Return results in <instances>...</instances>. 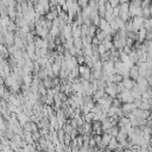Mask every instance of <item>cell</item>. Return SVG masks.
Masks as SVG:
<instances>
[{"mask_svg": "<svg viewBox=\"0 0 152 152\" xmlns=\"http://www.w3.org/2000/svg\"><path fill=\"white\" fill-rule=\"evenodd\" d=\"M95 146H96V141H95L94 137L91 135V138H90V140H89V147H95Z\"/></svg>", "mask_w": 152, "mask_h": 152, "instance_id": "10", "label": "cell"}, {"mask_svg": "<svg viewBox=\"0 0 152 152\" xmlns=\"http://www.w3.org/2000/svg\"><path fill=\"white\" fill-rule=\"evenodd\" d=\"M139 76H140V74H139V70H138V65L135 64L134 66H132V68L129 69V78L137 81V78H138Z\"/></svg>", "mask_w": 152, "mask_h": 152, "instance_id": "2", "label": "cell"}, {"mask_svg": "<svg viewBox=\"0 0 152 152\" xmlns=\"http://www.w3.org/2000/svg\"><path fill=\"white\" fill-rule=\"evenodd\" d=\"M74 46H75L76 49H83V40H82V37L74 39Z\"/></svg>", "mask_w": 152, "mask_h": 152, "instance_id": "7", "label": "cell"}, {"mask_svg": "<svg viewBox=\"0 0 152 152\" xmlns=\"http://www.w3.org/2000/svg\"><path fill=\"white\" fill-rule=\"evenodd\" d=\"M80 133H78V131H77V128H74L71 132H70V137H71V139H75V138H77V135H78Z\"/></svg>", "mask_w": 152, "mask_h": 152, "instance_id": "8", "label": "cell"}, {"mask_svg": "<svg viewBox=\"0 0 152 152\" xmlns=\"http://www.w3.org/2000/svg\"><path fill=\"white\" fill-rule=\"evenodd\" d=\"M40 152H49V151H48V150H42Z\"/></svg>", "mask_w": 152, "mask_h": 152, "instance_id": "13", "label": "cell"}, {"mask_svg": "<svg viewBox=\"0 0 152 152\" xmlns=\"http://www.w3.org/2000/svg\"><path fill=\"white\" fill-rule=\"evenodd\" d=\"M150 103H151V112H152V99H151V101H150Z\"/></svg>", "mask_w": 152, "mask_h": 152, "instance_id": "12", "label": "cell"}, {"mask_svg": "<svg viewBox=\"0 0 152 152\" xmlns=\"http://www.w3.org/2000/svg\"><path fill=\"white\" fill-rule=\"evenodd\" d=\"M119 131H120V127L118 126V125H115V126H112L107 132H104V133H109L112 137H116L118 135V133H119Z\"/></svg>", "mask_w": 152, "mask_h": 152, "instance_id": "6", "label": "cell"}, {"mask_svg": "<svg viewBox=\"0 0 152 152\" xmlns=\"http://www.w3.org/2000/svg\"><path fill=\"white\" fill-rule=\"evenodd\" d=\"M110 139H112V135L109 133H103L102 134V146H103V148L107 147V145L109 144Z\"/></svg>", "mask_w": 152, "mask_h": 152, "instance_id": "5", "label": "cell"}, {"mask_svg": "<svg viewBox=\"0 0 152 152\" xmlns=\"http://www.w3.org/2000/svg\"><path fill=\"white\" fill-rule=\"evenodd\" d=\"M137 82L134 81V80H132V78H129V77H127V78H124L122 80V84L125 86V88L126 89H132L133 87H134V84H135Z\"/></svg>", "mask_w": 152, "mask_h": 152, "instance_id": "3", "label": "cell"}, {"mask_svg": "<svg viewBox=\"0 0 152 152\" xmlns=\"http://www.w3.org/2000/svg\"><path fill=\"white\" fill-rule=\"evenodd\" d=\"M78 74L84 80H89L90 75H91V68L87 66L86 64H82V65H78Z\"/></svg>", "mask_w": 152, "mask_h": 152, "instance_id": "1", "label": "cell"}, {"mask_svg": "<svg viewBox=\"0 0 152 152\" xmlns=\"http://www.w3.org/2000/svg\"><path fill=\"white\" fill-rule=\"evenodd\" d=\"M147 152H152V146H148L147 147Z\"/></svg>", "mask_w": 152, "mask_h": 152, "instance_id": "11", "label": "cell"}, {"mask_svg": "<svg viewBox=\"0 0 152 152\" xmlns=\"http://www.w3.org/2000/svg\"><path fill=\"white\" fill-rule=\"evenodd\" d=\"M118 145H119V141L116 140V138L115 137H112V139H110V141H109V144L107 145L106 148L109 150V151H114V150H116Z\"/></svg>", "mask_w": 152, "mask_h": 152, "instance_id": "4", "label": "cell"}, {"mask_svg": "<svg viewBox=\"0 0 152 152\" xmlns=\"http://www.w3.org/2000/svg\"><path fill=\"white\" fill-rule=\"evenodd\" d=\"M119 2H120V0H108V4L114 8V7H116V6H119Z\"/></svg>", "mask_w": 152, "mask_h": 152, "instance_id": "9", "label": "cell"}]
</instances>
